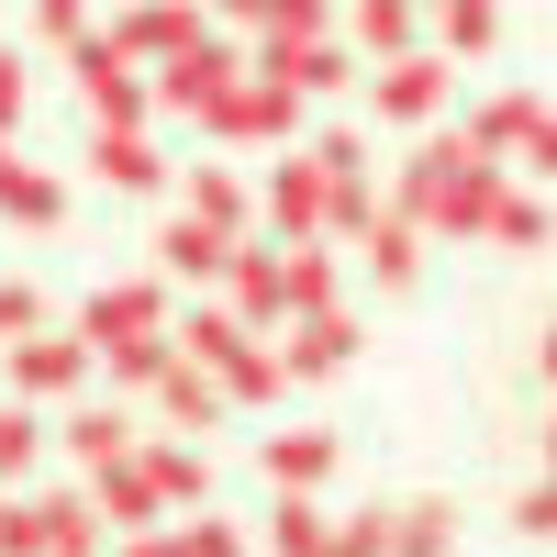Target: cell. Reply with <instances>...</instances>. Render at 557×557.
I'll return each instance as SVG.
<instances>
[{
  "mask_svg": "<svg viewBox=\"0 0 557 557\" xmlns=\"http://www.w3.org/2000/svg\"><path fill=\"white\" fill-rule=\"evenodd\" d=\"M357 57H368V78L401 67V57H424V23H412L401 0H368V12H357Z\"/></svg>",
  "mask_w": 557,
  "mask_h": 557,
  "instance_id": "21",
  "label": "cell"
},
{
  "mask_svg": "<svg viewBox=\"0 0 557 557\" xmlns=\"http://www.w3.org/2000/svg\"><path fill=\"white\" fill-rule=\"evenodd\" d=\"M34 335H45V290H34V278H0V357L34 346Z\"/></svg>",
  "mask_w": 557,
  "mask_h": 557,
  "instance_id": "32",
  "label": "cell"
},
{
  "mask_svg": "<svg viewBox=\"0 0 557 557\" xmlns=\"http://www.w3.org/2000/svg\"><path fill=\"white\" fill-rule=\"evenodd\" d=\"M502 201H513V190H502V168H491V157H469V168H457V190H446V212H435V235H446V246L491 235V212H502Z\"/></svg>",
  "mask_w": 557,
  "mask_h": 557,
  "instance_id": "16",
  "label": "cell"
},
{
  "mask_svg": "<svg viewBox=\"0 0 557 557\" xmlns=\"http://www.w3.org/2000/svg\"><path fill=\"white\" fill-rule=\"evenodd\" d=\"M268 557H335V513H323V502H278L268 513Z\"/></svg>",
  "mask_w": 557,
  "mask_h": 557,
  "instance_id": "27",
  "label": "cell"
},
{
  "mask_svg": "<svg viewBox=\"0 0 557 557\" xmlns=\"http://www.w3.org/2000/svg\"><path fill=\"white\" fill-rule=\"evenodd\" d=\"M535 123H546L535 89H502V101L469 112V157H491V168H502V157H524V146H535Z\"/></svg>",
  "mask_w": 557,
  "mask_h": 557,
  "instance_id": "14",
  "label": "cell"
},
{
  "mask_svg": "<svg viewBox=\"0 0 557 557\" xmlns=\"http://www.w3.org/2000/svg\"><path fill=\"white\" fill-rule=\"evenodd\" d=\"M346 357H357V323H346V312H312V323L278 335V368H290V380H335Z\"/></svg>",
  "mask_w": 557,
  "mask_h": 557,
  "instance_id": "15",
  "label": "cell"
},
{
  "mask_svg": "<svg viewBox=\"0 0 557 557\" xmlns=\"http://www.w3.org/2000/svg\"><path fill=\"white\" fill-rule=\"evenodd\" d=\"M134 457H146V480L168 491V513H190V502L212 491V457L201 446H134Z\"/></svg>",
  "mask_w": 557,
  "mask_h": 557,
  "instance_id": "25",
  "label": "cell"
},
{
  "mask_svg": "<svg viewBox=\"0 0 557 557\" xmlns=\"http://www.w3.org/2000/svg\"><path fill=\"white\" fill-rule=\"evenodd\" d=\"M446 546H457V513H446V502H401L391 557H446Z\"/></svg>",
  "mask_w": 557,
  "mask_h": 557,
  "instance_id": "29",
  "label": "cell"
},
{
  "mask_svg": "<svg viewBox=\"0 0 557 557\" xmlns=\"http://www.w3.org/2000/svg\"><path fill=\"white\" fill-rule=\"evenodd\" d=\"M246 346H257V335H246L235 312H212V301H201V312H178V357H190L201 380H223V368H235Z\"/></svg>",
  "mask_w": 557,
  "mask_h": 557,
  "instance_id": "19",
  "label": "cell"
},
{
  "mask_svg": "<svg viewBox=\"0 0 557 557\" xmlns=\"http://www.w3.org/2000/svg\"><path fill=\"white\" fill-rule=\"evenodd\" d=\"M201 34H212L201 12H112V57H123V67H146V57L168 67V57H190Z\"/></svg>",
  "mask_w": 557,
  "mask_h": 557,
  "instance_id": "11",
  "label": "cell"
},
{
  "mask_svg": "<svg viewBox=\"0 0 557 557\" xmlns=\"http://www.w3.org/2000/svg\"><path fill=\"white\" fill-rule=\"evenodd\" d=\"M0 557H45V502L34 491H0Z\"/></svg>",
  "mask_w": 557,
  "mask_h": 557,
  "instance_id": "33",
  "label": "cell"
},
{
  "mask_svg": "<svg viewBox=\"0 0 557 557\" xmlns=\"http://www.w3.org/2000/svg\"><path fill=\"white\" fill-rule=\"evenodd\" d=\"M535 357H546V380H557V323H546V346H535Z\"/></svg>",
  "mask_w": 557,
  "mask_h": 557,
  "instance_id": "43",
  "label": "cell"
},
{
  "mask_svg": "<svg viewBox=\"0 0 557 557\" xmlns=\"http://www.w3.org/2000/svg\"><path fill=\"white\" fill-rule=\"evenodd\" d=\"M278 391H290V368H278V346H268V335H257L235 368H223V401H246V412H257V401H278Z\"/></svg>",
  "mask_w": 557,
  "mask_h": 557,
  "instance_id": "28",
  "label": "cell"
},
{
  "mask_svg": "<svg viewBox=\"0 0 557 557\" xmlns=\"http://www.w3.org/2000/svg\"><path fill=\"white\" fill-rule=\"evenodd\" d=\"M34 457H45V424H34L23 401H0V491H12V480H34Z\"/></svg>",
  "mask_w": 557,
  "mask_h": 557,
  "instance_id": "30",
  "label": "cell"
},
{
  "mask_svg": "<svg viewBox=\"0 0 557 557\" xmlns=\"http://www.w3.org/2000/svg\"><path fill=\"white\" fill-rule=\"evenodd\" d=\"M446 89H457V67L424 45V57H401V67L368 78V101H380V123H435V112H446Z\"/></svg>",
  "mask_w": 557,
  "mask_h": 557,
  "instance_id": "9",
  "label": "cell"
},
{
  "mask_svg": "<svg viewBox=\"0 0 557 557\" xmlns=\"http://www.w3.org/2000/svg\"><path fill=\"white\" fill-rule=\"evenodd\" d=\"M212 134H223V146H290V123H301V89H278V78H235V89H223V101L201 112Z\"/></svg>",
  "mask_w": 557,
  "mask_h": 557,
  "instance_id": "2",
  "label": "cell"
},
{
  "mask_svg": "<svg viewBox=\"0 0 557 557\" xmlns=\"http://www.w3.org/2000/svg\"><path fill=\"white\" fill-rule=\"evenodd\" d=\"M78 101H89V123H101V134H134L157 89H146V78H134V67L112 57V34H89V45H78Z\"/></svg>",
  "mask_w": 557,
  "mask_h": 557,
  "instance_id": "3",
  "label": "cell"
},
{
  "mask_svg": "<svg viewBox=\"0 0 557 557\" xmlns=\"http://www.w3.org/2000/svg\"><path fill=\"white\" fill-rule=\"evenodd\" d=\"M34 34H45V45H67V57H78V45H89V12H67V0H45V12H34Z\"/></svg>",
  "mask_w": 557,
  "mask_h": 557,
  "instance_id": "38",
  "label": "cell"
},
{
  "mask_svg": "<svg viewBox=\"0 0 557 557\" xmlns=\"http://www.w3.org/2000/svg\"><path fill=\"white\" fill-rule=\"evenodd\" d=\"M12 134H23V57L0 45V146H12Z\"/></svg>",
  "mask_w": 557,
  "mask_h": 557,
  "instance_id": "39",
  "label": "cell"
},
{
  "mask_svg": "<svg viewBox=\"0 0 557 557\" xmlns=\"http://www.w3.org/2000/svg\"><path fill=\"white\" fill-rule=\"evenodd\" d=\"M290 312H301V323L335 312V257H323V246H290Z\"/></svg>",
  "mask_w": 557,
  "mask_h": 557,
  "instance_id": "31",
  "label": "cell"
},
{
  "mask_svg": "<svg viewBox=\"0 0 557 557\" xmlns=\"http://www.w3.org/2000/svg\"><path fill=\"white\" fill-rule=\"evenodd\" d=\"M491 34H502V12H480V0H469V12H446V23H435V57H480Z\"/></svg>",
  "mask_w": 557,
  "mask_h": 557,
  "instance_id": "34",
  "label": "cell"
},
{
  "mask_svg": "<svg viewBox=\"0 0 557 557\" xmlns=\"http://www.w3.org/2000/svg\"><path fill=\"white\" fill-rule=\"evenodd\" d=\"M235 78H246V57H235V45H223V23H212V34L190 45V57H168V67H157V101L201 123V112H212V101H223Z\"/></svg>",
  "mask_w": 557,
  "mask_h": 557,
  "instance_id": "5",
  "label": "cell"
},
{
  "mask_svg": "<svg viewBox=\"0 0 557 557\" xmlns=\"http://www.w3.org/2000/svg\"><path fill=\"white\" fill-rule=\"evenodd\" d=\"M513 168H535V178H557V112H546V123H535V146H524V157H513Z\"/></svg>",
  "mask_w": 557,
  "mask_h": 557,
  "instance_id": "41",
  "label": "cell"
},
{
  "mask_svg": "<svg viewBox=\"0 0 557 557\" xmlns=\"http://www.w3.org/2000/svg\"><path fill=\"white\" fill-rule=\"evenodd\" d=\"M157 412L178 424V446H190V435H212V424H223V380H201V368L178 357L168 380H157Z\"/></svg>",
  "mask_w": 557,
  "mask_h": 557,
  "instance_id": "20",
  "label": "cell"
},
{
  "mask_svg": "<svg viewBox=\"0 0 557 557\" xmlns=\"http://www.w3.org/2000/svg\"><path fill=\"white\" fill-rule=\"evenodd\" d=\"M112 557H190V546H178V535H123Z\"/></svg>",
  "mask_w": 557,
  "mask_h": 557,
  "instance_id": "42",
  "label": "cell"
},
{
  "mask_svg": "<svg viewBox=\"0 0 557 557\" xmlns=\"http://www.w3.org/2000/svg\"><path fill=\"white\" fill-rule=\"evenodd\" d=\"M89 513H101V535H168V491L146 480V457H123L89 480Z\"/></svg>",
  "mask_w": 557,
  "mask_h": 557,
  "instance_id": "8",
  "label": "cell"
},
{
  "mask_svg": "<svg viewBox=\"0 0 557 557\" xmlns=\"http://www.w3.org/2000/svg\"><path fill=\"white\" fill-rule=\"evenodd\" d=\"M546 480H557V424H546Z\"/></svg>",
  "mask_w": 557,
  "mask_h": 557,
  "instance_id": "44",
  "label": "cell"
},
{
  "mask_svg": "<svg viewBox=\"0 0 557 557\" xmlns=\"http://www.w3.org/2000/svg\"><path fill=\"white\" fill-rule=\"evenodd\" d=\"M268 223H278V235H290V246H323V235H335V190H323L312 146L268 168Z\"/></svg>",
  "mask_w": 557,
  "mask_h": 557,
  "instance_id": "4",
  "label": "cell"
},
{
  "mask_svg": "<svg viewBox=\"0 0 557 557\" xmlns=\"http://www.w3.org/2000/svg\"><path fill=\"white\" fill-rule=\"evenodd\" d=\"M0 380H12V401H67V391L89 380V346H78V335H34V346L0 357Z\"/></svg>",
  "mask_w": 557,
  "mask_h": 557,
  "instance_id": "10",
  "label": "cell"
},
{
  "mask_svg": "<svg viewBox=\"0 0 557 557\" xmlns=\"http://www.w3.org/2000/svg\"><path fill=\"white\" fill-rule=\"evenodd\" d=\"M391 535H401V513H346L335 524V557H391Z\"/></svg>",
  "mask_w": 557,
  "mask_h": 557,
  "instance_id": "35",
  "label": "cell"
},
{
  "mask_svg": "<svg viewBox=\"0 0 557 557\" xmlns=\"http://www.w3.org/2000/svg\"><path fill=\"white\" fill-rule=\"evenodd\" d=\"M457 168H469V134H435L424 157H401L391 223H412V235H435V212H446V190H457Z\"/></svg>",
  "mask_w": 557,
  "mask_h": 557,
  "instance_id": "7",
  "label": "cell"
},
{
  "mask_svg": "<svg viewBox=\"0 0 557 557\" xmlns=\"http://www.w3.org/2000/svg\"><path fill=\"white\" fill-rule=\"evenodd\" d=\"M178 212H190V223H212V235H235V246H246V212H257V201H246V178L223 168V157H201L190 178H178Z\"/></svg>",
  "mask_w": 557,
  "mask_h": 557,
  "instance_id": "12",
  "label": "cell"
},
{
  "mask_svg": "<svg viewBox=\"0 0 557 557\" xmlns=\"http://www.w3.org/2000/svg\"><path fill=\"white\" fill-rule=\"evenodd\" d=\"M0 212H12V223H34V235H57V223H67V190H57L45 168H23L12 146H0Z\"/></svg>",
  "mask_w": 557,
  "mask_h": 557,
  "instance_id": "18",
  "label": "cell"
},
{
  "mask_svg": "<svg viewBox=\"0 0 557 557\" xmlns=\"http://www.w3.org/2000/svg\"><path fill=\"white\" fill-rule=\"evenodd\" d=\"M223 290H235L223 312H235L246 335H278V323H290V257H278V246H235V268H223Z\"/></svg>",
  "mask_w": 557,
  "mask_h": 557,
  "instance_id": "6",
  "label": "cell"
},
{
  "mask_svg": "<svg viewBox=\"0 0 557 557\" xmlns=\"http://www.w3.org/2000/svg\"><path fill=\"white\" fill-rule=\"evenodd\" d=\"M45 557H101V513H89V491H45Z\"/></svg>",
  "mask_w": 557,
  "mask_h": 557,
  "instance_id": "26",
  "label": "cell"
},
{
  "mask_svg": "<svg viewBox=\"0 0 557 557\" xmlns=\"http://www.w3.org/2000/svg\"><path fill=\"white\" fill-rule=\"evenodd\" d=\"M146 335H178L168 278H112V290H89V301H78V346H89V368H101L112 346H146Z\"/></svg>",
  "mask_w": 557,
  "mask_h": 557,
  "instance_id": "1",
  "label": "cell"
},
{
  "mask_svg": "<svg viewBox=\"0 0 557 557\" xmlns=\"http://www.w3.org/2000/svg\"><path fill=\"white\" fill-rule=\"evenodd\" d=\"M57 446L78 457L89 480H101V469H123V457H134V424H123V412H67V424H57Z\"/></svg>",
  "mask_w": 557,
  "mask_h": 557,
  "instance_id": "23",
  "label": "cell"
},
{
  "mask_svg": "<svg viewBox=\"0 0 557 557\" xmlns=\"http://www.w3.org/2000/svg\"><path fill=\"white\" fill-rule=\"evenodd\" d=\"M268 480H278V502H312L323 480H335V435H323V424L268 435Z\"/></svg>",
  "mask_w": 557,
  "mask_h": 557,
  "instance_id": "13",
  "label": "cell"
},
{
  "mask_svg": "<svg viewBox=\"0 0 557 557\" xmlns=\"http://www.w3.org/2000/svg\"><path fill=\"white\" fill-rule=\"evenodd\" d=\"M223 268H235V235H212V223H190V212L157 235V278H178V290H190V278H223Z\"/></svg>",
  "mask_w": 557,
  "mask_h": 557,
  "instance_id": "17",
  "label": "cell"
},
{
  "mask_svg": "<svg viewBox=\"0 0 557 557\" xmlns=\"http://www.w3.org/2000/svg\"><path fill=\"white\" fill-rule=\"evenodd\" d=\"M89 178H112V190H168V157L146 134H89Z\"/></svg>",
  "mask_w": 557,
  "mask_h": 557,
  "instance_id": "22",
  "label": "cell"
},
{
  "mask_svg": "<svg viewBox=\"0 0 557 557\" xmlns=\"http://www.w3.org/2000/svg\"><path fill=\"white\" fill-rule=\"evenodd\" d=\"M357 257H368V278H380V290H412V278H424V235H412V223H391V212L368 223Z\"/></svg>",
  "mask_w": 557,
  "mask_h": 557,
  "instance_id": "24",
  "label": "cell"
},
{
  "mask_svg": "<svg viewBox=\"0 0 557 557\" xmlns=\"http://www.w3.org/2000/svg\"><path fill=\"white\" fill-rule=\"evenodd\" d=\"M178 546H190V557H246V535L223 524V513H190V524H178Z\"/></svg>",
  "mask_w": 557,
  "mask_h": 557,
  "instance_id": "37",
  "label": "cell"
},
{
  "mask_svg": "<svg viewBox=\"0 0 557 557\" xmlns=\"http://www.w3.org/2000/svg\"><path fill=\"white\" fill-rule=\"evenodd\" d=\"M513 524H524V535H557V480H535V491L513 502Z\"/></svg>",
  "mask_w": 557,
  "mask_h": 557,
  "instance_id": "40",
  "label": "cell"
},
{
  "mask_svg": "<svg viewBox=\"0 0 557 557\" xmlns=\"http://www.w3.org/2000/svg\"><path fill=\"white\" fill-rule=\"evenodd\" d=\"M491 246H546V201H524V190H513V201L491 212Z\"/></svg>",
  "mask_w": 557,
  "mask_h": 557,
  "instance_id": "36",
  "label": "cell"
}]
</instances>
